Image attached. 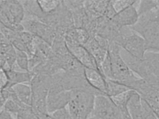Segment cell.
I'll return each instance as SVG.
<instances>
[{
    "mask_svg": "<svg viewBox=\"0 0 159 119\" xmlns=\"http://www.w3.org/2000/svg\"><path fill=\"white\" fill-rule=\"evenodd\" d=\"M121 48L114 42H110L108 53L111 64L110 80L116 81L131 90L134 82L139 78L129 68L120 55Z\"/></svg>",
    "mask_w": 159,
    "mask_h": 119,
    "instance_id": "6da1fadb",
    "label": "cell"
},
{
    "mask_svg": "<svg viewBox=\"0 0 159 119\" xmlns=\"http://www.w3.org/2000/svg\"><path fill=\"white\" fill-rule=\"evenodd\" d=\"M51 76L34 75L30 81L32 91L31 108L40 119L48 116L47 98Z\"/></svg>",
    "mask_w": 159,
    "mask_h": 119,
    "instance_id": "7a4b0ae2",
    "label": "cell"
},
{
    "mask_svg": "<svg viewBox=\"0 0 159 119\" xmlns=\"http://www.w3.org/2000/svg\"><path fill=\"white\" fill-rule=\"evenodd\" d=\"M96 95L80 90H72V96L67 109L73 119H89L94 108Z\"/></svg>",
    "mask_w": 159,
    "mask_h": 119,
    "instance_id": "3957f363",
    "label": "cell"
},
{
    "mask_svg": "<svg viewBox=\"0 0 159 119\" xmlns=\"http://www.w3.org/2000/svg\"><path fill=\"white\" fill-rule=\"evenodd\" d=\"M130 27L144 40L147 52H159V21L139 16L137 23Z\"/></svg>",
    "mask_w": 159,
    "mask_h": 119,
    "instance_id": "277c9868",
    "label": "cell"
},
{
    "mask_svg": "<svg viewBox=\"0 0 159 119\" xmlns=\"http://www.w3.org/2000/svg\"><path fill=\"white\" fill-rule=\"evenodd\" d=\"M92 116L99 119H123L121 111L111 98L102 94L95 96Z\"/></svg>",
    "mask_w": 159,
    "mask_h": 119,
    "instance_id": "5b68a950",
    "label": "cell"
},
{
    "mask_svg": "<svg viewBox=\"0 0 159 119\" xmlns=\"http://www.w3.org/2000/svg\"><path fill=\"white\" fill-rule=\"evenodd\" d=\"M21 25L24 30L30 33L51 46L57 35V32L54 28L40 21L24 19Z\"/></svg>",
    "mask_w": 159,
    "mask_h": 119,
    "instance_id": "8992f818",
    "label": "cell"
},
{
    "mask_svg": "<svg viewBox=\"0 0 159 119\" xmlns=\"http://www.w3.org/2000/svg\"><path fill=\"white\" fill-rule=\"evenodd\" d=\"M119 46L133 57L138 59L143 58L147 52L144 40L132 29L123 36Z\"/></svg>",
    "mask_w": 159,
    "mask_h": 119,
    "instance_id": "52a82bcc",
    "label": "cell"
},
{
    "mask_svg": "<svg viewBox=\"0 0 159 119\" xmlns=\"http://www.w3.org/2000/svg\"><path fill=\"white\" fill-rule=\"evenodd\" d=\"M0 9L1 12L12 25L21 24L24 20L25 13L20 1L0 2Z\"/></svg>",
    "mask_w": 159,
    "mask_h": 119,
    "instance_id": "ba28073f",
    "label": "cell"
},
{
    "mask_svg": "<svg viewBox=\"0 0 159 119\" xmlns=\"http://www.w3.org/2000/svg\"><path fill=\"white\" fill-rule=\"evenodd\" d=\"M72 96V91L49 89L47 98V108L50 114L67 107Z\"/></svg>",
    "mask_w": 159,
    "mask_h": 119,
    "instance_id": "9c48e42d",
    "label": "cell"
},
{
    "mask_svg": "<svg viewBox=\"0 0 159 119\" xmlns=\"http://www.w3.org/2000/svg\"><path fill=\"white\" fill-rule=\"evenodd\" d=\"M138 2L136 1L134 5L116 13L111 20L120 27H132L135 25L139 17L137 9Z\"/></svg>",
    "mask_w": 159,
    "mask_h": 119,
    "instance_id": "30bf717a",
    "label": "cell"
},
{
    "mask_svg": "<svg viewBox=\"0 0 159 119\" xmlns=\"http://www.w3.org/2000/svg\"><path fill=\"white\" fill-rule=\"evenodd\" d=\"M66 46L70 53L84 68L98 70L95 60L85 47L81 45Z\"/></svg>",
    "mask_w": 159,
    "mask_h": 119,
    "instance_id": "8fae6325",
    "label": "cell"
},
{
    "mask_svg": "<svg viewBox=\"0 0 159 119\" xmlns=\"http://www.w3.org/2000/svg\"><path fill=\"white\" fill-rule=\"evenodd\" d=\"M110 2V1H84V8L89 18L93 21L106 17Z\"/></svg>",
    "mask_w": 159,
    "mask_h": 119,
    "instance_id": "7c38bea8",
    "label": "cell"
},
{
    "mask_svg": "<svg viewBox=\"0 0 159 119\" xmlns=\"http://www.w3.org/2000/svg\"><path fill=\"white\" fill-rule=\"evenodd\" d=\"M84 76L93 88L103 95H106V79L98 70L85 68Z\"/></svg>",
    "mask_w": 159,
    "mask_h": 119,
    "instance_id": "4fadbf2b",
    "label": "cell"
},
{
    "mask_svg": "<svg viewBox=\"0 0 159 119\" xmlns=\"http://www.w3.org/2000/svg\"><path fill=\"white\" fill-rule=\"evenodd\" d=\"M8 78V84L6 89H11L17 84L29 83L34 75L31 72L9 69L5 70Z\"/></svg>",
    "mask_w": 159,
    "mask_h": 119,
    "instance_id": "5bb4252c",
    "label": "cell"
},
{
    "mask_svg": "<svg viewBox=\"0 0 159 119\" xmlns=\"http://www.w3.org/2000/svg\"><path fill=\"white\" fill-rule=\"evenodd\" d=\"M25 13L24 19L36 20L41 21L45 14L43 12L38 1H20Z\"/></svg>",
    "mask_w": 159,
    "mask_h": 119,
    "instance_id": "9a60e30c",
    "label": "cell"
},
{
    "mask_svg": "<svg viewBox=\"0 0 159 119\" xmlns=\"http://www.w3.org/2000/svg\"><path fill=\"white\" fill-rule=\"evenodd\" d=\"M143 59L151 76L159 84V52H147Z\"/></svg>",
    "mask_w": 159,
    "mask_h": 119,
    "instance_id": "2e32d148",
    "label": "cell"
},
{
    "mask_svg": "<svg viewBox=\"0 0 159 119\" xmlns=\"http://www.w3.org/2000/svg\"><path fill=\"white\" fill-rule=\"evenodd\" d=\"M127 107L132 119H144L142 98L136 92L129 100Z\"/></svg>",
    "mask_w": 159,
    "mask_h": 119,
    "instance_id": "e0dca14e",
    "label": "cell"
},
{
    "mask_svg": "<svg viewBox=\"0 0 159 119\" xmlns=\"http://www.w3.org/2000/svg\"><path fill=\"white\" fill-rule=\"evenodd\" d=\"M12 89L22 103L31 107L32 91L29 83L17 84L13 86Z\"/></svg>",
    "mask_w": 159,
    "mask_h": 119,
    "instance_id": "ac0fdd59",
    "label": "cell"
},
{
    "mask_svg": "<svg viewBox=\"0 0 159 119\" xmlns=\"http://www.w3.org/2000/svg\"><path fill=\"white\" fill-rule=\"evenodd\" d=\"M142 99L148 103L159 119V88L155 87Z\"/></svg>",
    "mask_w": 159,
    "mask_h": 119,
    "instance_id": "d6986e66",
    "label": "cell"
},
{
    "mask_svg": "<svg viewBox=\"0 0 159 119\" xmlns=\"http://www.w3.org/2000/svg\"><path fill=\"white\" fill-rule=\"evenodd\" d=\"M106 95L108 97H114L131 90L126 86L112 80L106 79Z\"/></svg>",
    "mask_w": 159,
    "mask_h": 119,
    "instance_id": "ffe728a7",
    "label": "cell"
},
{
    "mask_svg": "<svg viewBox=\"0 0 159 119\" xmlns=\"http://www.w3.org/2000/svg\"><path fill=\"white\" fill-rule=\"evenodd\" d=\"M16 65L20 70L30 72L29 57L26 52L16 50Z\"/></svg>",
    "mask_w": 159,
    "mask_h": 119,
    "instance_id": "44dd1931",
    "label": "cell"
},
{
    "mask_svg": "<svg viewBox=\"0 0 159 119\" xmlns=\"http://www.w3.org/2000/svg\"><path fill=\"white\" fill-rule=\"evenodd\" d=\"M40 7L45 15L51 14L55 12L59 7L61 1H39Z\"/></svg>",
    "mask_w": 159,
    "mask_h": 119,
    "instance_id": "7402d4cb",
    "label": "cell"
},
{
    "mask_svg": "<svg viewBox=\"0 0 159 119\" xmlns=\"http://www.w3.org/2000/svg\"><path fill=\"white\" fill-rule=\"evenodd\" d=\"M157 4V1H139L137 6L139 16L150 11Z\"/></svg>",
    "mask_w": 159,
    "mask_h": 119,
    "instance_id": "603a6c76",
    "label": "cell"
},
{
    "mask_svg": "<svg viewBox=\"0 0 159 119\" xmlns=\"http://www.w3.org/2000/svg\"><path fill=\"white\" fill-rule=\"evenodd\" d=\"M16 119H40L37 114L33 110L31 107L27 108L19 112L16 115Z\"/></svg>",
    "mask_w": 159,
    "mask_h": 119,
    "instance_id": "cb8c5ba5",
    "label": "cell"
},
{
    "mask_svg": "<svg viewBox=\"0 0 159 119\" xmlns=\"http://www.w3.org/2000/svg\"><path fill=\"white\" fill-rule=\"evenodd\" d=\"M136 2L135 1H111L112 6L116 13L134 5Z\"/></svg>",
    "mask_w": 159,
    "mask_h": 119,
    "instance_id": "d4e9b609",
    "label": "cell"
},
{
    "mask_svg": "<svg viewBox=\"0 0 159 119\" xmlns=\"http://www.w3.org/2000/svg\"><path fill=\"white\" fill-rule=\"evenodd\" d=\"M144 119H159L151 108L144 99L142 98Z\"/></svg>",
    "mask_w": 159,
    "mask_h": 119,
    "instance_id": "484cf974",
    "label": "cell"
},
{
    "mask_svg": "<svg viewBox=\"0 0 159 119\" xmlns=\"http://www.w3.org/2000/svg\"><path fill=\"white\" fill-rule=\"evenodd\" d=\"M53 119H73L66 108L51 114Z\"/></svg>",
    "mask_w": 159,
    "mask_h": 119,
    "instance_id": "4316f807",
    "label": "cell"
},
{
    "mask_svg": "<svg viewBox=\"0 0 159 119\" xmlns=\"http://www.w3.org/2000/svg\"><path fill=\"white\" fill-rule=\"evenodd\" d=\"M8 84V78L5 69L0 66V92L6 89Z\"/></svg>",
    "mask_w": 159,
    "mask_h": 119,
    "instance_id": "83f0119b",
    "label": "cell"
},
{
    "mask_svg": "<svg viewBox=\"0 0 159 119\" xmlns=\"http://www.w3.org/2000/svg\"><path fill=\"white\" fill-rule=\"evenodd\" d=\"M0 119H15L12 116V114L7 112L4 109L0 111Z\"/></svg>",
    "mask_w": 159,
    "mask_h": 119,
    "instance_id": "f1b7e54d",
    "label": "cell"
},
{
    "mask_svg": "<svg viewBox=\"0 0 159 119\" xmlns=\"http://www.w3.org/2000/svg\"><path fill=\"white\" fill-rule=\"evenodd\" d=\"M122 113L123 119H132L128 111V107L120 109Z\"/></svg>",
    "mask_w": 159,
    "mask_h": 119,
    "instance_id": "f546056e",
    "label": "cell"
},
{
    "mask_svg": "<svg viewBox=\"0 0 159 119\" xmlns=\"http://www.w3.org/2000/svg\"><path fill=\"white\" fill-rule=\"evenodd\" d=\"M4 103L2 99L1 96H0V109L2 108L3 106Z\"/></svg>",
    "mask_w": 159,
    "mask_h": 119,
    "instance_id": "4dcf8cb0",
    "label": "cell"
},
{
    "mask_svg": "<svg viewBox=\"0 0 159 119\" xmlns=\"http://www.w3.org/2000/svg\"><path fill=\"white\" fill-rule=\"evenodd\" d=\"M89 119H99V118H98L96 117H95V116H92L91 117H90L89 118Z\"/></svg>",
    "mask_w": 159,
    "mask_h": 119,
    "instance_id": "1f68e13d",
    "label": "cell"
},
{
    "mask_svg": "<svg viewBox=\"0 0 159 119\" xmlns=\"http://www.w3.org/2000/svg\"><path fill=\"white\" fill-rule=\"evenodd\" d=\"M158 3H159V1H158Z\"/></svg>",
    "mask_w": 159,
    "mask_h": 119,
    "instance_id": "d6a6232c",
    "label": "cell"
}]
</instances>
